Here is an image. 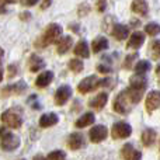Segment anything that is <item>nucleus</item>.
<instances>
[{"instance_id": "f257e3e1", "label": "nucleus", "mask_w": 160, "mask_h": 160, "mask_svg": "<svg viewBox=\"0 0 160 160\" xmlns=\"http://www.w3.org/2000/svg\"><path fill=\"white\" fill-rule=\"evenodd\" d=\"M62 37V27L56 22H52L47 27L45 32L42 34V37L35 42V47L38 48H45L51 44H56Z\"/></svg>"}, {"instance_id": "f03ea898", "label": "nucleus", "mask_w": 160, "mask_h": 160, "mask_svg": "<svg viewBox=\"0 0 160 160\" xmlns=\"http://www.w3.org/2000/svg\"><path fill=\"white\" fill-rule=\"evenodd\" d=\"M0 146L6 152L16 150L20 146V138L11 133L10 131H7L6 128H0Z\"/></svg>"}, {"instance_id": "7ed1b4c3", "label": "nucleus", "mask_w": 160, "mask_h": 160, "mask_svg": "<svg viewBox=\"0 0 160 160\" xmlns=\"http://www.w3.org/2000/svg\"><path fill=\"white\" fill-rule=\"evenodd\" d=\"M132 102H131L129 97L127 96V93L124 91H121V93L118 94V96L114 98V104H112V108L115 112L121 114V115H127L128 112L131 111V107H132Z\"/></svg>"}, {"instance_id": "20e7f679", "label": "nucleus", "mask_w": 160, "mask_h": 160, "mask_svg": "<svg viewBox=\"0 0 160 160\" xmlns=\"http://www.w3.org/2000/svg\"><path fill=\"white\" fill-rule=\"evenodd\" d=\"M2 122L6 127L11 128V129H18L22 125V118L17 111L14 110H7L2 114Z\"/></svg>"}, {"instance_id": "39448f33", "label": "nucleus", "mask_w": 160, "mask_h": 160, "mask_svg": "<svg viewBox=\"0 0 160 160\" xmlns=\"http://www.w3.org/2000/svg\"><path fill=\"white\" fill-rule=\"evenodd\" d=\"M132 133V128L127 122H115L111 128V136L112 139H127Z\"/></svg>"}, {"instance_id": "423d86ee", "label": "nucleus", "mask_w": 160, "mask_h": 160, "mask_svg": "<svg viewBox=\"0 0 160 160\" xmlns=\"http://www.w3.org/2000/svg\"><path fill=\"white\" fill-rule=\"evenodd\" d=\"M97 83H98V79H97L96 75H91V76H87L86 79H83L82 82L78 84V90L80 94H87V93H91L93 90L97 88Z\"/></svg>"}, {"instance_id": "0eeeda50", "label": "nucleus", "mask_w": 160, "mask_h": 160, "mask_svg": "<svg viewBox=\"0 0 160 160\" xmlns=\"http://www.w3.org/2000/svg\"><path fill=\"white\" fill-rule=\"evenodd\" d=\"M160 107V91L159 90H152L146 96L145 100V108L149 114H152L153 111H156Z\"/></svg>"}, {"instance_id": "6e6552de", "label": "nucleus", "mask_w": 160, "mask_h": 160, "mask_svg": "<svg viewBox=\"0 0 160 160\" xmlns=\"http://www.w3.org/2000/svg\"><path fill=\"white\" fill-rule=\"evenodd\" d=\"M107 136H108V129L104 125H96V127H93L90 129V132H88V138H90V141L93 142V143H100V142H102Z\"/></svg>"}, {"instance_id": "1a4fd4ad", "label": "nucleus", "mask_w": 160, "mask_h": 160, "mask_svg": "<svg viewBox=\"0 0 160 160\" xmlns=\"http://www.w3.org/2000/svg\"><path fill=\"white\" fill-rule=\"evenodd\" d=\"M70 97H72V88H70V86H68V84L61 86L55 93V104L56 105L66 104Z\"/></svg>"}, {"instance_id": "9d476101", "label": "nucleus", "mask_w": 160, "mask_h": 160, "mask_svg": "<svg viewBox=\"0 0 160 160\" xmlns=\"http://www.w3.org/2000/svg\"><path fill=\"white\" fill-rule=\"evenodd\" d=\"M142 153L132 146L131 143H125L121 149V160H141Z\"/></svg>"}, {"instance_id": "9b49d317", "label": "nucleus", "mask_w": 160, "mask_h": 160, "mask_svg": "<svg viewBox=\"0 0 160 160\" xmlns=\"http://www.w3.org/2000/svg\"><path fill=\"white\" fill-rule=\"evenodd\" d=\"M129 87L133 88V90H138V91H142V93H143L148 87V80L145 78V75L135 73V75L129 79Z\"/></svg>"}, {"instance_id": "f8f14e48", "label": "nucleus", "mask_w": 160, "mask_h": 160, "mask_svg": "<svg viewBox=\"0 0 160 160\" xmlns=\"http://www.w3.org/2000/svg\"><path fill=\"white\" fill-rule=\"evenodd\" d=\"M145 42V34L142 31H135L133 34H131L129 39L127 42L128 49H138L142 47V44Z\"/></svg>"}, {"instance_id": "ddd939ff", "label": "nucleus", "mask_w": 160, "mask_h": 160, "mask_svg": "<svg viewBox=\"0 0 160 160\" xmlns=\"http://www.w3.org/2000/svg\"><path fill=\"white\" fill-rule=\"evenodd\" d=\"M68 146L72 150H79L84 146V136L80 132H73L68 139Z\"/></svg>"}, {"instance_id": "4468645a", "label": "nucleus", "mask_w": 160, "mask_h": 160, "mask_svg": "<svg viewBox=\"0 0 160 160\" xmlns=\"http://www.w3.org/2000/svg\"><path fill=\"white\" fill-rule=\"evenodd\" d=\"M58 121H59V117L56 115L55 112H48V114L41 115V118H39V127L49 128V127H53V125L58 124Z\"/></svg>"}, {"instance_id": "2eb2a0df", "label": "nucleus", "mask_w": 160, "mask_h": 160, "mask_svg": "<svg viewBox=\"0 0 160 160\" xmlns=\"http://www.w3.org/2000/svg\"><path fill=\"white\" fill-rule=\"evenodd\" d=\"M107 100H108L107 94H105V93H100V94H97L96 97H93V98L90 100L88 105H90L91 108H94V110L100 111V110H102V108L105 107V104H107Z\"/></svg>"}, {"instance_id": "dca6fc26", "label": "nucleus", "mask_w": 160, "mask_h": 160, "mask_svg": "<svg viewBox=\"0 0 160 160\" xmlns=\"http://www.w3.org/2000/svg\"><path fill=\"white\" fill-rule=\"evenodd\" d=\"M53 80V73L51 70H45L41 75H38V78L35 80V86L39 88H45L47 86L51 84V82Z\"/></svg>"}, {"instance_id": "f3484780", "label": "nucleus", "mask_w": 160, "mask_h": 160, "mask_svg": "<svg viewBox=\"0 0 160 160\" xmlns=\"http://www.w3.org/2000/svg\"><path fill=\"white\" fill-rule=\"evenodd\" d=\"M131 10L133 13L139 14V16H148V11H149V6H148L146 0H133L132 4H131Z\"/></svg>"}, {"instance_id": "a211bd4d", "label": "nucleus", "mask_w": 160, "mask_h": 160, "mask_svg": "<svg viewBox=\"0 0 160 160\" xmlns=\"http://www.w3.org/2000/svg\"><path fill=\"white\" fill-rule=\"evenodd\" d=\"M129 35V28L124 24H115L112 28V37L118 41H124Z\"/></svg>"}, {"instance_id": "6ab92c4d", "label": "nucleus", "mask_w": 160, "mask_h": 160, "mask_svg": "<svg viewBox=\"0 0 160 160\" xmlns=\"http://www.w3.org/2000/svg\"><path fill=\"white\" fill-rule=\"evenodd\" d=\"M58 53L59 55H63V53H66L68 51L72 48V45H73V39H72V37H69V35H66V37H61V39H59L58 42Z\"/></svg>"}, {"instance_id": "aec40b11", "label": "nucleus", "mask_w": 160, "mask_h": 160, "mask_svg": "<svg viewBox=\"0 0 160 160\" xmlns=\"http://www.w3.org/2000/svg\"><path fill=\"white\" fill-rule=\"evenodd\" d=\"M108 48V39L105 37H97L91 42V49L94 53H98L101 51H105Z\"/></svg>"}, {"instance_id": "412c9836", "label": "nucleus", "mask_w": 160, "mask_h": 160, "mask_svg": "<svg viewBox=\"0 0 160 160\" xmlns=\"http://www.w3.org/2000/svg\"><path fill=\"white\" fill-rule=\"evenodd\" d=\"M28 68L31 72H39L42 68H45V62L42 58H39L38 55H31L30 61H28Z\"/></svg>"}, {"instance_id": "4be33fe9", "label": "nucleus", "mask_w": 160, "mask_h": 160, "mask_svg": "<svg viewBox=\"0 0 160 160\" xmlns=\"http://www.w3.org/2000/svg\"><path fill=\"white\" fill-rule=\"evenodd\" d=\"M141 141H142V143H143V146H146V148L152 146L156 141V131L150 129V128L149 129H145L141 135Z\"/></svg>"}, {"instance_id": "5701e85b", "label": "nucleus", "mask_w": 160, "mask_h": 160, "mask_svg": "<svg viewBox=\"0 0 160 160\" xmlns=\"http://www.w3.org/2000/svg\"><path fill=\"white\" fill-rule=\"evenodd\" d=\"M75 55L80 56V58H84L87 59L90 56V51H88V45L84 39H80V41L76 44L75 47Z\"/></svg>"}, {"instance_id": "b1692460", "label": "nucleus", "mask_w": 160, "mask_h": 160, "mask_svg": "<svg viewBox=\"0 0 160 160\" xmlns=\"http://www.w3.org/2000/svg\"><path fill=\"white\" fill-rule=\"evenodd\" d=\"M93 122H94V114L86 112L75 122V125H76V128H86V127H88V125H91Z\"/></svg>"}, {"instance_id": "393cba45", "label": "nucleus", "mask_w": 160, "mask_h": 160, "mask_svg": "<svg viewBox=\"0 0 160 160\" xmlns=\"http://www.w3.org/2000/svg\"><path fill=\"white\" fill-rule=\"evenodd\" d=\"M27 90V84H25L24 82H18V83H16V84H11V86H8V87H6L4 90H3V93H7V94H10V93H14V94H21V93H24V91Z\"/></svg>"}, {"instance_id": "a878e982", "label": "nucleus", "mask_w": 160, "mask_h": 160, "mask_svg": "<svg viewBox=\"0 0 160 160\" xmlns=\"http://www.w3.org/2000/svg\"><path fill=\"white\" fill-rule=\"evenodd\" d=\"M133 70H135V73H139V75H145V73H148L150 70L149 61H139L138 63L133 66Z\"/></svg>"}, {"instance_id": "bb28decb", "label": "nucleus", "mask_w": 160, "mask_h": 160, "mask_svg": "<svg viewBox=\"0 0 160 160\" xmlns=\"http://www.w3.org/2000/svg\"><path fill=\"white\" fill-rule=\"evenodd\" d=\"M145 32L150 37H156L160 34V24L158 22H149L145 25Z\"/></svg>"}, {"instance_id": "cd10ccee", "label": "nucleus", "mask_w": 160, "mask_h": 160, "mask_svg": "<svg viewBox=\"0 0 160 160\" xmlns=\"http://www.w3.org/2000/svg\"><path fill=\"white\" fill-rule=\"evenodd\" d=\"M69 69L72 70L73 73H80L83 69H84V63H83L80 59H70L69 61Z\"/></svg>"}, {"instance_id": "c85d7f7f", "label": "nucleus", "mask_w": 160, "mask_h": 160, "mask_svg": "<svg viewBox=\"0 0 160 160\" xmlns=\"http://www.w3.org/2000/svg\"><path fill=\"white\" fill-rule=\"evenodd\" d=\"M150 53H152L153 59H160V39H156V41L152 42V45H150Z\"/></svg>"}, {"instance_id": "c756f323", "label": "nucleus", "mask_w": 160, "mask_h": 160, "mask_svg": "<svg viewBox=\"0 0 160 160\" xmlns=\"http://www.w3.org/2000/svg\"><path fill=\"white\" fill-rule=\"evenodd\" d=\"M65 158H66V153H65L63 150H53V152H51L49 155L47 156L48 160H61Z\"/></svg>"}, {"instance_id": "7c9ffc66", "label": "nucleus", "mask_w": 160, "mask_h": 160, "mask_svg": "<svg viewBox=\"0 0 160 160\" xmlns=\"http://www.w3.org/2000/svg\"><path fill=\"white\" fill-rule=\"evenodd\" d=\"M138 58V53L136 52H133L132 55H128L127 58H125V61H124V68L125 69H131L132 68V63H133V61Z\"/></svg>"}, {"instance_id": "2f4dec72", "label": "nucleus", "mask_w": 160, "mask_h": 160, "mask_svg": "<svg viewBox=\"0 0 160 160\" xmlns=\"http://www.w3.org/2000/svg\"><path fill=\"white\" fill-rule=\"evenodd\" d=\"M97 70H98L100 73H104V75H108V73L112 72V69H111L110 66H104L102 63H100L98 66H97Z\"/></svg>"}, {"instance_id": "473e14b6", "label": "nucleus", "mask_w": 160, "mask_h": 160, "mask_svg": "<svg viewBox=\"0 0 160 160\" xmlns=\"http://www.w3.org/2000/svg\"><path fill=\"white\" fill-rule=\"evenodd\" d=\"M105 7H107V2H105V0H97V10H98L100 13H104Z\"/></svg>"}, {"instance_id": "72a5a7b5", "label": "nucleus", "mask_w": 160, "mask_h": 160, "mask_svg": "<svg viewBox=\"0 0 160 160\" xmlns=\"http://www.w3.org/2000/svg\"><path fill=\"white\" fill-rule=\"evenodd\" d=\"M3 49L0 48V82L3 80V68H2V59H3Z\"/></svg>"}, {"instance_id": "f704fd0d", "label": "nucleus", "mask_w": 160, "mask_h": 160, "mask_svg": "<svg viewBox=\"0 0 160 160\" xmlns=\"http://www.w3.org/2000/svg\"><path fill=\"white\" fill-rule=\"evenodd\" d=\"M39 0H22V4L24 6H35Z\"/></svg>"}, {"instance_id": "c9c22d12", "label": "nucleus", "mask_w": 160, "mask_h": 160, "mask_svg": "<svg viewBox=\"0 0 160 160\" xmlns=\"http://www.w3.org/2000/svg\"><path fill=\"white\" fill-rule=\"evenodd\" d=\"M51 3H52V0H44V2H42V4H41V8H42V10L48 8L51 6Z\"/></svg>"}, {"instance_id": "e433bc0d", "label": "nucleus", "mask_w": 160, "mask_h": 160, "mask_svg": "<svg viewBox=\"0 0 160 160\" xmlns=\"http://www.w3.org/2000/svg\"><path fill=\"white\" fill-rule=\"evenodd\" d=\"M8 70H10V75H8L10 78H13V76L16 75V72H17V69L13 66V65H11V66H8Z\"/></svg>"}, {"instance_id": "4c0bfd02", "label": "nucleus", "mask_w": 160, "mask_h": 160, "mask_svg": "<svg viewBox=\"0 0 160 160\" xmlns=\"http://www.w3.org/2000/svg\"><path fill=\"white\" fill-rule=\"evenodd\" d=\"M3 13H6V6H4V3L0 0V14H3Z\"/></svg>"}, {"instance_id": "58836bf2", "label": "nucleus", "mask_w": 160, "mask_h": 160, "mask_svg": "<svg viewBox=\"0 0 160 160\" xmlns=\"http://www.w3.org/2000/svg\"><path fill=\"white\" fill-rule=\"evenodd\" d=\"M32 160H48V159L44 158V156H41V155H37V156H34Z\"/></svg>"}, {"instance_id": "ea45409f", "label": "nucleus", "mask_w": 160, "mask_h": 160, "mask_svg": "<svg viewBox=\"0 0 160 160\" xmlns=\"http://www.w3.org/2000/svg\"><path fill=\"white\" fill-rule=\"evenodd\" d=\"M155 72H156V76H158V79H159V83H160V65H159L158 68H156V70H155Z\"/></svg>"}, {"instance_id": "a19ab883", "label": "nucleus", "mask_w": 160, "mask_h": 160, "mask_svg": "<svg viewBox=\"0 0 160 160\" xmlns=\"http://www.w3.org/2000/svg\"><path fill=\"white\" fill-rule=\"evenodd\" d=\"M21 18L22 20H28V18H30V13H22L21 14Z\"/></svg>"}, {"instance_id": "79ce46f5", "label": "nucleus", "mask_w": 160, "mask_h": 160, "mask_svg": "<svg viewBox=\"0 0 160 160\" xmlns=\"http://www.w3.org/2000/svg\"><path fill=\"white\" fill-rule=\"evenodd\" d=\"M4 2H7V3H17L18 0H4Z\"/></svg>"}, {"instance_id": "37998d69", "label": "nucleus", "mask_w": 160, "mask_h": 160, "mask_svg": "<svg viewBox=\"0 0 160 160\" xmlns=\"http://www.w3.org/2000/svg\"><path fill=\"white\" fill-rule=\"evenodd\" d=\"M61 160H65V159H61Z\"/></svg>"}, {"instance_id": "c03bdc74", "label": "nucleus", "mask_w": 160, "mask_h": 160, "mask_svg": "<svg viewBox=\"0 0 160 160\" xmlns=\"http://www.w3.org/2000/svg\"><path fill=\"white\" fill-rule=\"evenodd\" d=\"M21 160H24V159H21Z\"/></svg>"}]
</instances>
